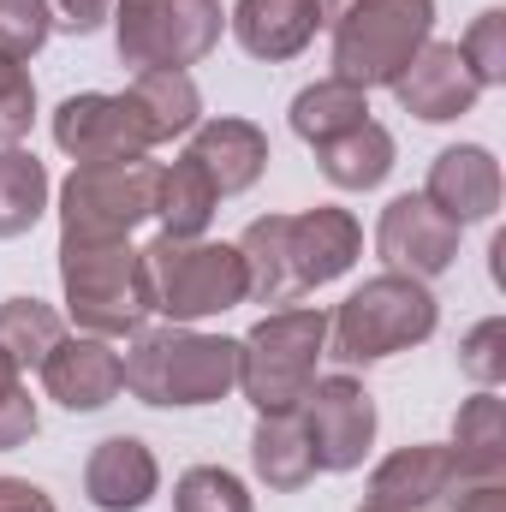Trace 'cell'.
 Wrapping results in <instances>:
<instances>
[{
	"mask_svg": "<svg viewBox=\"0 0 506 512\" xmlns=\"http://www.w3.org/2000/svg\"><path fill=\"white\" fill-rule=\"evenodd\" d=\"M322 30V12L316 0H239L233 6V36L251 60H292L316 42Z\"/></svg>",
	"mask_w": 506,
	"mask_h": 512,
	"instance_id": "19",
	"label": "cell"
},
{
	"mask_svg": "<svg viewBox=\"0 0 506 512\" xmlns=\"http://www.w3.org/2000/svg\"><path fill=\"white\" fill-rule=\"evenodd\" d=\"M387 90L399 96L405 114H417V120H429V126L471 114L477 96H483L477 72H471L465 54H459V42H423V48L411 54V66H405Z\"/></svg>",
	"mask_w": 506,
	"mask_h": 512,
	"instance_id": "13",
	"label": "cell"
},
{
	"mask_svg": "<svg viewBox=\"0 0 506 512\" xmlns=\"http://www.w3.org/2000/svg\"><path fill=\"white\" fill-rule=\"evenodd\" d=\"M364 512H399V507H376V501H364Z\"/></svg>",
	"mask_w": 506,
	"mask_h": 512,
	"instance_id": "38",
	"label": "cell"
},
{
	"mask_svg": "<svg viewBox=\"0 0 506 512\" xmlns=\"http://www.w3.org/2000/svg\"><path fill=\"white\" fill-rule=\"evenodd\" d=\"M298 417H304L316 471H358L364 465V453L376 441V399L364 382H352V376L310 382V393L298 399Z\"/></svg>",
	"mask_w": 506,
	"mask_h": 512,
	"instance_id": "10",
	"label": "cell"
},
{
	"mask_svg": "<svg viewBox=\"0 0 506 512\" xmlns=\"http://www.w3.org/2000/svg\"><path fill=\"white\" fill-rule=\"evenodd\" d=\"M149 274V298L161 316L173 322H203L221 316L233 304H245V262L233 245H209V239H155L143 251Z\"/></svg>",
	"mask_w": 506,
	"mask_h": 512,
	"instance_id": "7",
	"label": "cell"
},
{
	"mask_svg": "<svg viewBox=\"0 0 506 512\" xmlns=\"http://www.w3.org/2000/svg\"><path fill=\"white\" fill-rule=\"evenodd\" d=\"M42 387L48 399H60L66 411H102L114 405V393L126 387V358L96 340V334H78V340H60L48 358H42Z\"/></svg>",
	"mask_w": 506,
	"mask_h": 512,
	"instance_id": "14",
	"label": "cell"
},
{
	"mask_svg": "<svg viewBox=\"0 0 506 512\" xmlns=\"http://www.w3.org/2000/svg\"><path fill=\"white\" fill-rule=\"evenodd\" d=\"M161 161L126 155V161H78L60 185V233L72 239H131L155 215Z\"/></svg>",
	"mask_w": 506,
	"mask_h": 512,
	"instance_id": "8",
	"label": "cell"
},
{
	"mask_svg": "<svg viewBox=\"0 0 506 512\" xmlns=\"http://www.w3.org/2000/svg\"><path fill=\"white\" fill-rule=\"evenodd\" d=\"M251 465L268 489H286V495L316 477V459H310V435H304L298 405L292 411H262V423H256V435H251Z\"/></svg>",
	"mask_w": 506,
	"mask_h": 512,
	"instance_id": "21",
	"label": "cell"
},
{
	"mask_svg": "<svg viewBox=\"0 0 506 512\" xmlns=\"http://www.w3.org/2000/svg\"><path fill=\"white\" fill-rule=\"evenodd\" d=\"M215 185L203 179V167L185 155L173 167H161V185H155V221L167 239H203V227L215 221Z\"/></svg>",
	"mask_w": 506,
	"mask_h": 512,
	"instance_id": "24",
	"label": "cell"
},
{
	"mask_svg": "<svg viewBox=\"0 0 506 512\" xmlns=\"http://www.w3.org/2000/svg\"><path fill=\"white\" fill-rule=\"evenodd\" d=\"M459 54H465V66L477 72V84L489 90V84H506V12H483L471 30H465V42H459Z\"/></svg>",
	"mask_w": 506,
	"mask_h": 512,
	"instance_id": "30",
	"label": "cell"
},
{
	"mask_svg": "<svg viewBox=\"0 0 506 512\" xmlns=\"http://www.w3.org/2000/svg\"><path fill=\"white\" fill-rule=\"evenodd\" d=\"M155 489H161V465H155V453H149L137 435H108V441L90 453V465H84V495L102 512L149 507Z\"/></svg>",
	"mask_w": 506,
	"mask_h": 512,
	"instance_id": "17",
	"label": "cell"
},
{
	"mask_svg": "<svg viewBox=\"0 0 506 512\" xmlns=\"http://www.w3.org/2000/svg\"><path fill=\"white\" fill-rule=\"evenodd\" d=\"M173 512H251V495H245V483H239L233 471H221V465H197V471L179 477V489H173Z\"/></svg>",
	"mask_w": 506,
	"mask_h": 512,
	"instance_id": "28",
	"label": "cell"
},
{
	"mask_svg": "<svg viewBox=\"0 0 506 512\" xmlns=\"http://www.w3.org/2000/svg\"><path fill=\"white\" fill-rule=\"evenodd\" d=\"M459 370H465L477 387H501L506 382V322L501 316H489V322H477V328L465 334Z\"/></svg>",
	"mask_w": 506,
	"mask_h": 512,
	"instance_id": "32",
	"label": "cell"
},
{
	"mask_svg": "<svg viewBox=\"0 0 506 512\" xmlns=\"http://www.w3.org/2000/svg\"><path fill=\"white\" fill-rule=\"evenodd\" d=\"M48 36H54L48 0H0V54L6 60H30Z\"/></svg>",
	"mask_w": 506,
	"mask_h": 512,
	"instance_id": "29",
	"label": "cell"
},
{
	"mask_svg": "<svg viewBox=\"0 0 506 512\" xmlns=\"http://www.w3.org/2000/svg\"><path fill=\"white\" fill-rule=\"evenodd\" d=\"M328 352V310H274L239 340V387L256 411H292Z\"/></svg>",
	"mask_w": 506,
	"mask_h": 512,
	"instance_id": "5",
	"label": "cell"
},
{
	"mask_svg": "<svg viewBox=\"0 0 506 512\" xmlns=\"http://www.w3.org/2000/svg\"><path fill=\"white\" fill-rule=\"evenodd\" d=\"M60 286H66L72 322L96 340L137 334L155 310L143 251H131V239H72V233H60Z\"/></svg>",
	"mask_w": 506,
	"mask_h": 512,
	"instance_id": "2",
	"label": "cell"
},
{
	"mask_svg": "<svg viewBox=\"0 0 506 512\" xmlns=\"http://www.w3.org/2000/svg\"><path fill=\"white\" fill-rule=\"evenodd\" d=\"M66 340V322L42 298H6L0 304V352L18 370H42V358Z\"/></svg>",
	"mask_w": 506,
	"mask_h": 512,
	"instance_id": "27",
	"label": "cell"
},
{
	"mask_svg": "<svg viewBox=\"0 0 506 512\" xmlns=\"http://www.w3.org/2000/svg\"><path fill=\"white\" fill-rule=\"evenodd\" d=\"M316 161H322V173L340 191H376L381 179L393 173V131L376 126V120H364V126L316 143Z\"/></svg>",
	"mask_w": 506,
	"mask_h": 512,
	"instance_id": "23",
	"label": "cell"
},
{
	"mask_svg": "<svg viewBox=\"0 0 506 512\" xmlns=\"http://www.w3.org/2000/svg\"><path fill=\"white\" fill-rule=\"evenodd\" d=\"M453 465H459V489L465 483H506V399H495V387H483L477 399L459 405Z\"/></svg>",
	"mask_w": 506,
	"mask_h": 512,
	"instance_id": "20",
	"label": "cell"
},
{
	"mask_svg": "<svg viewBox=\"0 0 506 512\" xmlns=\"http://www.w3.org/2000/svg\"><path fill=\"white\" fill-rule=\"evenodd\" d=\"M459 221H447L429 197H393L381 209L376 251L387 262V274H411V280H435L453 268L459 256Z\"/></svg>",
	"mask_w": 506,
	"mask_h": 512,
	"instance_id": "11",
	"label": "cell"
},
{
	"mask_svg": "<svg viewBox=\"0 0 506 512\" xmlns=\"http://www.w3.org/2000/svg\"><path fill=\"white\" fill-rule=\"evenodd\" d=\"M423 197H429L447 221H459V227L489 221V215L501 209V161H495L489 149H477V143L441 149V155H435V167H429Z\"/></svg>",
	"mask_w": 506,
	"mask_h": 512,
	"instance_id": "15",
	"label": "cell"
},
{
	"mask_svg": "<svg viewBox=\"0 0 506 512\" xmlns=\"http://www.w3.org/2000/svg\"><path fill=\"white\" fill-rule=\"evenodd\" d=\"M60 6V30H72V36H90V30H102V18L114 12V0H54Z\"/></svg>",
	"mask_w": 506,
	"mask_h": 512,
	"instance_id": "34",
	"label": "cell"
},
{
	"mask_svg": "<svg viewBox=\"0 0 506 512\" xmlns=\"http://www.w3.org/2000/svg\"><path fill=\"white\" fill-rule=\"evenodd\" d=\"M346 6H358V0H316V12H322V24H334Z\"/></svg>",
	"mask_w": 506,
	"mask_h": 512,
	"instance_id": "37",
	"label": "cell"
},
{
	"mask_svg": "<svg viewBox=\"0 0 506 512\" xmlns=\"http://www.w3.org/2000/svg\"><path fill=\"white\" fill-rule=\"evenodd\" d=\"M30 120H36V84L24 72V60H6L0 54V143L12 149L30 131Z\"/></svg>",
	"mask_w": 506,
	"mask_h": 512,
	"instance_id": "33",
	"label": "cell"
},
{
	"mask_svg": "<svg viewBox=\"0 0 506 512\" xmlns=\"http://www.w3.org/2000/svg\"><path fill=\"white\" fill-rule=\"evenodd\" d=\"M126 387L143 405H215L239 387V340L191 328H137L126 352Z\"/></svg>",
	"mask_w": 506,
	"mask_h": 512,
	"instance_id": "3",
	"label": "cell"
},
{
	"mask_svg": "<svg viewBox=\"0 0 506 512\" xmlns=\"http://www.w3.org/2000/svg\"><path fill=\"white\" fill-rule=\"evenodd\" d=\"M435 0H358L334 18V78L376 90L393 84L429 42Z\"/></svg>",
	"mask_w": 506,
	"mask_h": 512,
	"instance_id": "6",
	"label": "cell"
},
{
	"mask_svg": "<svg viewBox=\"0 0 506 512\" xmlns=\"http://www.w3.org/2000/svg\"><path fill=\"white\" fill-rule=\"evenodd\" d=\"M453 489H459L453 447H399L370 477V501L399 512H441L453 501Z\"/></svg>",
	"mask_w": 506,
	"mask_h": 512,
	"instance_id": "16",
	"label": "cell"
},
{
	"mask_svg": "<svg viewBox=\"0 0 506 512\" xmlns=\"http://www.w3.org/2000/svg\"><path fill=\"white\" fill-rule=\"evenodd\" d=\"M54 143L72 155V161H126V155H149V131L137 120L131 96H66L54 108Z\"/></svg>",
	"mask_w": 506,
	"mask_h": 512,
	"instance_id": "12",
	"label": "cell"
},
{
	"mask_svg": "<svg viewBox=\"0 0 506 512\" xmlns=\"http://www.w3.org/2000/svg\"><path fill=\"white\" fill-rule=\"evenodd\" d=\"M185 155L203 167L215 197H239L268 167V137L251 120H209V126H191V149Z\"/></svg>",
	"mask_w": 506,
	"mask_h": 512,
	"instance_id": "18",
	"label": "cell"
},
{
	"mask_svg": "<svg viewBox=\"0 0 506 512\" xmlns=\"http://www.w3.org/2000/svg\"><path fill=\"white\" fill-rule=\"evenodd\" d=\"M131 108L149 131V143H167V137H185L203 114V96L191 84V72H173V66H155V72H137L131 78Z\"/></svg>",
	"mask_w": 506,
	"mask_h": 512,
	"instance_id": "22",
	"label": "cell"
},
{
	"mask_svg": "<svg viewBox=\"0 0 506 512\" xmlns=\"http://www.w3.org/2000/svg\"><path fill=\"white\" fill-rule=\"evenodd\" d=\"M30 435H36V399L24 387V370L0 352V453L24 447Z\"/></svg>",
	"mask_w": 506,
	"mask_h": 512,
	"instance_id": "31",
	"label": "cell"
},
{
	"mask_svg": "<svg viewBox=\"0 0 506 512\" xmlns=\"http://www.w3.org/2000/svg\"><path fill=\"white\" fill-rule=\"evenodd\" d=\"M441 310H435V292L411 274H376L364 280L340 316H328V334H334V358L340 364H381L405 346H423L435 334Z\"/></svg>",
	"mask_w": 506,
	"mask_h": 512,
	"instance_id": "4",
	"label": "cell"
},
{
	"mask_svg": "<svg viewBox=\"0 0 506 512\" xmlns=\"http://www.w3.org/2000/svg\"><path fill=\"white\" fill-rule=\"evenodd\" d=\"M453 512H506V483H465V489H453Z\"/></svg>",
	"mask_w": 506,
	"mask_h": 512,
	"instance_id": "36",
	"label": "cell"
},
{
	"mask_svg": "<svg viewBox=\"0 0 506 512\" xmlns=\"http://www.w3.org/2000/svg\"><path fill=\"white\" fill-rule=\"evenodd\" d=\"M233 251L245 262V298L292 304V298L340 280L364 251V233H358V221L346 209H304V215L251 221Z\"/></svg>",
	"mask_w": 506,
	"mask_h": 512,
	"instance_id": "1",
	"label": "cell"
},
{
	"mask_svg": "<svg viewBox=\"0 0 506 512\" xmlns=\"http://www.w3.org/2000/svg\"><path fill=\"white\" fill-rule=\"evenodd\" d=\"M221 0H114V42L120 60L137 72L155 66H197L215 42H221Z\"/></svg>",
	"mask_w": 506,
	"mask_h": 512,
	"instance_id": "9",
	"label": "cell"
},
{
	"mask_svg": "<svg viewBox=\"0 0 506 512\" xmlns=\"http://www.w3.org/2000/svg\"><path fill=\"white\" fill-rule=\"evenodd\" d=\"M48 209V167L30 149H0V239H18Z\"/></svg>",
	"mask_w": 506,
	"mask_h": 512,
	"instance_id": "26",
	"label": "cell"
},
{
	"mask_svg": "<svg viewBox=\"0 0 506 512\" xmlns=\"http://www.w3.org/2000/svg\"><path fill=\"white\" fill-rule=\"evenodd\" d=\"M0 512H60V507L24 477H0Z\"/></svg>",
	"mask_w": 506,
	"mask_h": 512,
	"instance_id": "35",
	"label": "cell"
},
{
	"mask_svg": "<svg viewBox=\"0 0 506 512\" xmlns=\"http://www.w3.org/2000/svg\"><path fill=\"white\" fill-rule=\"evenodd\" d=\"M364 120H370L364 90H358V84H340V78H322V84H310V90L292 102V131H298L304 143H328V137L364 126Z\"/></svg>",
	"mask_w": 506,
	"mask_h": 512,
	"instance_id": "25",
	"label": "cell"
}]
</instances>
